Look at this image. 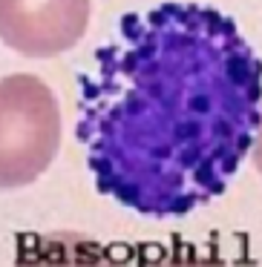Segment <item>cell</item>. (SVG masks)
Here are the masks:
<instances>
[{
    "label": "cell",
    "mask_w": 262,
    "mask_h": 267,
    "mask_svg": "<svg viewBox=\"0 0 262 267\" xmlns=\"http://www.w3.org/2000/svg\"><path fill=\"white\" fill-rule=\"evenodd\" d=\"M259 127L262 60L216 6L124 15L78 78L75 135L95 187L141 216H184L222 195Z\"/></svg>",
    "instance_id": "6da1fadb"
},
{
    "label": "cell",
    "mask_w": 262,
    "mask_h": 267,
    "mask_svg": "<svg viewBox=\"0 0 262 267\" xmlns=\"http://www.w3.org/2000/svg\"><path fill=\"white\" fill-rule=\"evenodd\" d=\"M61 150V107L32 72L0 78V190L35 184Z\"/></svg>",
    "instance_id": "7a4b0ae2"
},
{
    "label": "cell",
    "mask_w": 262,
    "mask_h": 267,
    "mask_svg": "<svg viewBox=\"0 0 262 267\" xmlns=\"http://www.w3.org/2000/svg\"><path fill=\"white\" fill-rule=\"evenodd\" d=\"M92 0H0V40L23 58H55L87 35Z\"/></svg>",
    "instance_id": "3957f363"
},
{
    "label": "cell",
    "mask_w": 262,
    "mask_h": 267,
    "mask_svg": "<svg viewBox=\"0 0 262 267\" xmlns=\"http://www.w3.org/2000/svg\"><path fill=\"white\" fill-rule=\"evenodd\" d=\"M15 267H113L98 244L75 233L29 238L17 253Z\"/></svg>",
    "instance_id": "277c9868"
},
{
    "label": "cell",
    "mask_w": 262,
    "mask_h": 267,
    "mask_svg": "<svg viewBox=\"0 0 262 267\" xmlns=\"http://www.w3.org/2000/svg\"><path fill=\"white\" fill-rule=\"evenodd\" d=\"M156 267H225L213 259H196V256H184V259H170V261H161Z\"/></svg>",
    "instance_id": "5b68a950"
}]
</instances>
